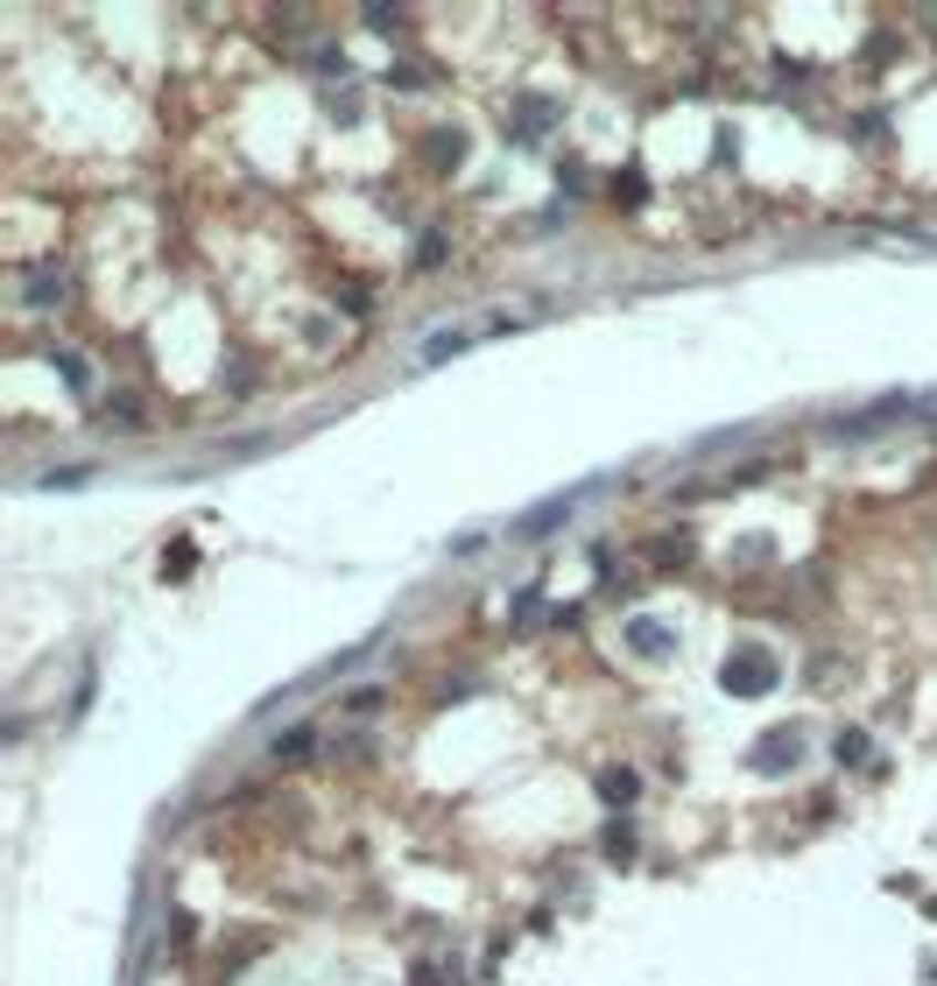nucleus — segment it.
I'll return each instance as SVG.
<instances>
[{"label": "nucleus", "instance_id": "f257e3e1", "mask_svg": "<svg viewBox=\"0 0 937 986\" xmlns=\"http://www.w3.org/2000/svg\"><path fill=\"white\" fill-rule=\"evenodd\" d=\"M719 684L733 691V698H761V691H775V655L761 648V642H740V648H726V663H719Z\"/></svg>", "mask_w": 937, "mask_h": 986}, {"label": "nucleus", "instance_id": "f03ea898", "mask_svg": "<svg viewBox=\"0 0 937 986\" xmlns=\"http://www.w3.org/2000/svg\"><path fill=\"white\" fill-rule=\"evenodd\" d=\"M748 761L761 768V776H790V768L803 761V733H797V726H769V733L748 747Z\"/></svg>", "mask_w": 937, "mask_h": 986}, {"label": "nucleus", "instance_id": "7ed1b4c3", "mask_svg": "<svg viewBox=\"0 0 937 986\" xmlns=\"http://www.w3.org/2000/svg\"><path fill=\"white\" fill-rule=\"evenodd\" d=\"M621 642L635 655H648V663H669V655H677V634H669L663 621H648V613H635V621L621 627Z\"/></svg>", "mask_w": 937, "mask_h": 986}, {"label": "nucleus", "instance_id": "20e7f679", "mask_svg": "<svg viewBox=\"0 0 937 986\" xmlns=\"http://www.w3.org/2000/svg\"><path fill=\"white\" fill-rule=\"evenodd\" d=\"M550 127H558V106H550V100H522V106L508 113V134H514V142H535V134H550Z\"/></svg>", "mask_w": 937, "mask_h": 986}, {"label": "nucleus", "instance_id": "39448f33", "mask_svg": "<svg viewBox=\"0 0 937 986\" xmlns=\"http://www.w3.org/2000/svg\"><path fill=\"white\" fill-rule=\"evenodd\" d=\"M635 797H642V776H635V768H600V803L627 810Z\"/></svg>", "mask_w": 937, "mask_h": 986}, {"label": "nucleus", "instance_id": "423d86ee", "mask_svg": "<svg viewBox=\"0 0 937 986\" xmlns=\"http://www.w3.org/2000/svg\"><path fill=\"white\" fill-rule=\"evenodd\" d=\"M635 853H642V845H635V824H627V818L600 831V860H614V866H627V860H635Z\"/></svg>", "mask_w": 937, "mask_h": 986}, {"label": "nucleus", "instance_id": "0eeeda50", "mask_svg": "<svg viewBox=\"0 0 937 986\" xmlns=\"http://www.w3.org/2000/svg\"><path fill=\"white\" fill-rule=\"evenodd\" d=\"M50 366H56V374H64L79 395L92 388V366H85V353H71V345H50Z\"/></svg>", "mask_w": 937, "mask_h": 986}, {"label": "nucleus", "instance_id": "6e6552de", "mask_svg": "<svg viewBox=\"0 0 937 986\" xmlns=\"http://www.w3.org/2000/svg\"><path fill=\"white\" fill-rule=\"evenodd\" d=\"M832 754H839L846 768H853V761H867V733H860V726H839V733H832Z\"/></svg>", "mask_w": 937, "mask_h": 986}, {"label": "nucleus", "instance_id": "1a4fd4ad", "mask_svg": "<svg viewBox=\"0 0 937 986\" xmlns=\"http://www.w3.org/2000/svg\"><path fill=\"white\" fill-rule=\"evenodd\" d=\"M558 521H571V500H550L543 515H529V521H514L522 536H543V529H558Z\"/></svg>", "mask_w": 937, "mask_h": 986}, {"label": "nucleus", "instance_id": "9d476101", "mask_svg": "<svg viewBox=\"0 0 937 986\" xmlns=\"http://www.w3.org/2000/svg\"><path fill=\"white\" fill-rule=\"evenodd\" d=\"M303 754H311V726H296V733L275 740V761H303Z\"/></svg>", "mask_w": 937, "mask_h": 986}, {"label": "nucleus", "instance_id": "9b49d317", "mask_svg": "<svg viewBox=\"0 0 937 986\" xmlns=\"http://www.w3.org/2000/svg\"><path fill=\"white\" fill-rule=\"evenodd\" d=\"M190 557H198L190 543H169V550H163V578H184V571H190Z\"/></svg>", "mask_w": 937, "mask_h": 986}, {"label": "nucleus", "instance_id": "f8f14e48", "mask_svg": "<svg viewBox=\"0 0 937 986\" xmlns=\"http://www.w3.org/2000/svg\"><path fill=\"white\" fill-rule=\"evenodd\" d=\"M458 345H472V332H451V339H430V353H424V360H445V353H458Z\"/></svg>", "mask_w": 937, "mask_h": 986}]
</instances>
